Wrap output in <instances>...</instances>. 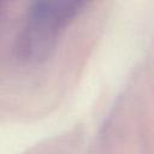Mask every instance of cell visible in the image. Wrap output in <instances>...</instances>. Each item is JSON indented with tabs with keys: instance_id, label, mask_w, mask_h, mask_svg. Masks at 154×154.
Returning <instances> with one entry per match:
<instances>
[{
	"instance_id": "obj_1",
	"label": "cell",
	"mask_w": 154,
	"mask_h": 154,
	"mask_svg": "<svg viewBox=\"0 0 154 154\" xmlns=\"http://www.w3.org/2000/svg\"><path fill=\"white\" fill-rule=\"evenodd\" d=\"M81 0H36L30 4L14 40L20 60L38 61L53 49L65 25L84 6Z\"/></svg>"
}]
</instances>
